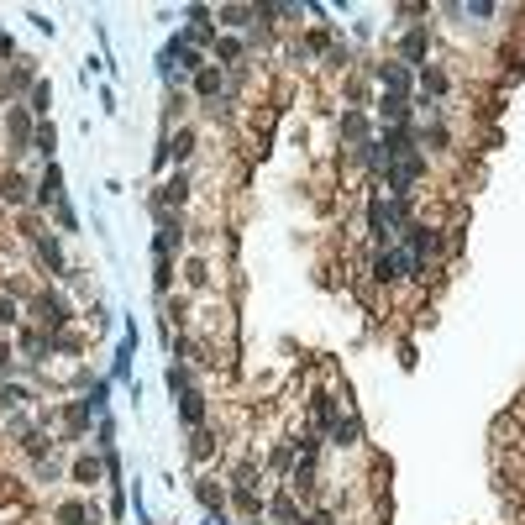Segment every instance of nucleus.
<instances>
[{
    "label": "nucleus",
    "mask_w": 525,
    "mask_h": 525,
    "mask_svg": "<svg viewBox=\"0 0 525 525\" xmlns=\"http://www.w3.org/2000/svg\"><path fill=\"white\" fill-rule=\"evenodd\" d=\"M21 399L26 394H21L16 384H0V410H21Z\"/></svg>",
    "instance_id": "obj_11"
},
{
    "label": "nucleus",
    "mask_w": 525,
    "mask_h": 525,
    "mask_svg": "<svg viewBox=\"0 0 525 525\" xmlns=\"http://www.w3.org/2000/svg\"><path fill=\"white\" fill-rule=\"evenodd\" d=\"M195 90H200L205 100H215V95H221V69H200V74H195Z\"/></svg>",
    "instance_id": "obj_7"
},
{
    "label": "nucleus",
    "mask_w": 525,
    "mask_h": 525,
    "mask_svg": "<svg viewBox=\"0 0 525 525\" xmlns=\"http://www.w3.org/2000/svg\"><path fill=\"white\" fill-rule=\"evenodd\" d=\"M373 278L379 284H399V252H389V247L373 252Z\"/></svg>",
    "instance_id": "obj_2"
},
{
    "label": "nucleus",
    "mask_w": 525,
    "mask_h": 525,
    "mask_svg": "<svg viewBox=\"0 0 525 525\" xmlns=\"http://www.w3.org/2000/svg\"><path fill=\"white\" fill-rule=\"evenodd\" d=\"M11 320H16V305H11V300H0V326H11Z\"/></svg>",
    "instance_id": "obj_15"
},
{
    "label": "nucleus",
    "mask_w": 525,
    "mask_h": 525,
    "mask_svg": "<svg viewBox=\"0 0 525 525\" xmlns=\"http://www.w3.org/2000/svg\"><path fill=\"white\" fill-rule=\"evenodd\" d=\"M179 410H184V421H190V426L205 421V405H200V394H184V399H179Z\"/></svg>",
    "instance_id": "obj_9"
},
{
    "label": "nucleus",
    "mask_w": 525,
    "mask_h": 525,
    "mask_svg": "<svg viewBox=\"0 0 525 525\" xmlns=\"http://www.w3.org/2000/svg\"><path fill=\"white\" fill-rule=\"evenodd\" d=\"M200 499H205L210 509H221V494H215V483H200Z\"/></svg>",
    "instance_id": "obj_14"
},
{
    "label": "nucleus",
    "mask_w": 525,
    "mask_h": 525,
    "mask_svg": "<svg viewBox=\"0 0 525 525\" xmlns=\"http://www.w3.org/2000/svg\"><path fill=\"white\" fill-rule=\"evenodd\" d=\"M37 320H43V326L48 331H63V326H69V300H63V294H53V289H43V294H37Z\"/></svg>",
    "instance_id": "obj_1"
},
{
    "label": "nucleus",
    "mask_w": 525,
    "mask_h": 525,
    "mask_svg": "<svg viewBox=\"0 0 525 525\" xmlns=\"http://www.w3.org/2000/svg\"><path fill=\"white\" fill-rule=\"evenodd\" d=\"M331 441H336L342 452H352V447H357V421H352V415H336V426H331Z\"/></svg>",
    "instance_id": "obj_5"
},
{
    "label": "nucleus",
    "mask_w": 525,
    "mask_h": 525,
    "mask_svg": "<svg viewBox=\"0 0 525 525\" xmlns=\"http://www.w3.org/2000/svg\"><path fill=\"white\" fill-rule=\"evenodd\" d=\"M310 525H336V515H310Z\"/></svg>",
    "instance_id": "obj_16"
},
{
    "label": "nucleus",
    "mask_w": 525,
    "mask_h": 525,
    "mask_svg": "<svg viewBox=\"0 0 525 525\" xmlns=\"http://www.w3.org/2000/svg\"><path fill=\"white\" fill-rule=\"evenodd\" d=\"M379 116L394 121V126H405V121H410V100H405V95H384V100H379Z\"/></svg>",
    "instance_id": "obj_4"
},
{
    "label": "nucleus",
    "mask_w": 525,
    "mask_h": 525,
    "mask_svg": "<svg viewBox=\"0 0 525 525\" xmlns=\"http://www.w3.org/2000/svg\"><path fill=\"white\" fill-rule=\"evenodd\" d=\"M173 153L190 158V153H195V131H179V137H173Z\"/></svg>",
    "instance_id": "obj_12"
},
{
    "label": "nucleus",
    "mask_w": 525,
    "mask_h": 525,
    "mask_svg": "<svg viewBox=\"0 0 525 525\" xmlns=\"http://www.w3.org/2000/svg\"><path fill=\"white\" fill-rule=\"evenodd\" d=\"M379 85L389 90V95H405V85H410V69H399V63H384V69H379Z\"/></svg>",
    "instance_id": "obj_6"
},
{
    "label": "nucleus",
    "mask_w": 525,
    "mask_h": 525,
    "mask_svg": "<svg viewBox=\"0 0 525 525\" xmlns=\"http://www.w3.org/2000/svg\"><path fill=\"white\" fill-rule=\"evenodd\" d=\"M421 79H426V90H436V95H441V90H447V74H441V69H426Z\"/></svg>",
    "instance_id": "obj_13"
},
{
    "label": "nucleus",
    "mask_w": 525,
    "mask_h": 525,
    "mask_svg": "<svg viewBox=\"0 0 525 525\" xmlns=\"http://www.w3.org/2000/svg\"><path fill=\"white\" fill-rule=\"evenodd\" d=\"M6 142H11V153H26V111H16V105L6 116Z\"/></svg>",
    "instance_id": "obj_3"
},
{
    "label": "nucleus",
    "mask_w": 525,
    "mask_h": 525,
    "mask_svg": "<svg viewBox=\"0 0 525 525\" xmlns=\"http://www.w3.org/2000/svg\"><path fill=\"white\" fill-rule=\"evenodd\" d=\"M426 48H431V37H426V32H410V37H405V58H410V63H421V58H426Z\"/></svg>",
    "instance_id": "obj_8"
},
{
    "label": "nucleus",
    "mask_w": 525,
    "mask_h": 525,
    "mask_svg": "<svg viewBox=\"0 0 525 525\" xmlns=\"http://www.w3.org/2000/svg\"><path fill=\"white\" fill-rule=\"evenodd\" d=\"M85 504H58V525H85Z\"/></svg>",
    "instance_id": "obj_10"
}]
</instances>
